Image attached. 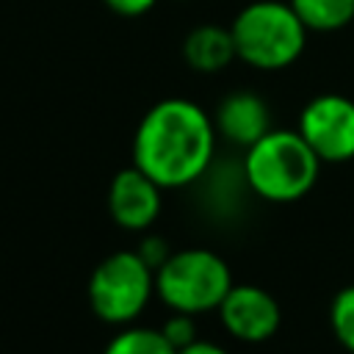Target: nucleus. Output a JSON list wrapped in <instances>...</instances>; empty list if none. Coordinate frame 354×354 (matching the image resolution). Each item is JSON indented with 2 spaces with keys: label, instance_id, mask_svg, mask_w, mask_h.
<instances>
[{
  "label": "nucleus",
  "instance_id": "nucleus-1",
  "mask_svg": "<svg viewBox=\"0 0 354 354\" xmlns=\"http://www.w3.org/2000/svg\"><path fill=\"white\" fill-rule=\"evenodd\" d=\"M216 138L213 116L202 105L185 97H166L136 127L133 166L160 188H183L210 169Z\"/></svg>",
  "mask_w": 354,
  "mask_h": 354
},
{
  "label": "nucleus",
  "instance_id": "nucleus-2",
  "mask_svg": "<svg viewBox=\"0 0 354 354\" xmlns=\"http://www.w3.org/2000/svg\"><path fill=\"white\" fill-rule=\"evenodd\" d=\"M235 55L252 69L277 72L296 64L310 30L288 0H252L230 22Z\"/></svg>",
  "mask_w": 354,
  "mask_h": 354
},
{
  "label": "nucleus",
  "instance_id": "nucleus-3",
  "mask_svg": "<svg viewBox=\"0 0 354 354\" xmlns=\"http://www.w3.org/2000/svg\"><path fill=\"white\" fill-rule=\"evenodd\" d=\"M321 158L299 130H268L243 155V180L268 202H296L318 180Z\"/></svg>",
  "mask_w": 354,
  "mask_h": 354
},
{
  "label": "nucleus",
  "instance_id": "nucleus-4",
  "mask_svg": "<svg viewBox=\"0 0 354 354\" xmlns=\"http://www.w3.org/2000/svg\"><path fill=\"white\" fill-rule=\"evenodd\" d=\"M230 288V266L210 249L171 252L155 271V293L169 310L177 313L199 315L207 310H218Z\"/></svg>",
  "mask_w": 354,
  "mask_h": 354
},
{
  "label": "nucleus",
  "instance_id": "nucleus-5",
  "mask_svg": "<svg viewBox=\"0 0 354 354\" xmlns=\"http://www.w3.org/2000/svg\"><path fill=\"white\" fill-rule=\"evenodd\" d=\"M88 304L105 324H127L141 315L155 293V268L138 252L108 254L88 277Z\"/></svg>",
  "mask_w": 354,
  "mask_h": 354
},
{
  "label": "nucleus",
  "instance_id": "nucleus-6",
  "mask_svg": "<svg viewBox=\"0 0 354 354\" xmlns=\"http://www.w3.org/2000/svg\"><path fill=\"white\" fill-rule=\"evenodd\" d=\"M301 138L321 158V163H343L354 158V100L343 94H318L301 113Z\"/></svg>",
  "mask_w": 354,
  "mask_h": 354
},
{
  "label": "nucleus",
  "instance_id": "nucleus-7",
  "mask_svg": "<svg viewBox=\"0 0 354 354\" xmlns=\"http://www.w3.org/2000/svg\"><path fill=\"white\" fill-rule=\"evenodd\" d=\"M218 318L232 337L243 343H263L279 329L282 313L266 288L232 285L218 304Z\"/></svg>",
  "mask_w": 354,
  "mask_h": 354
},
{
  "label": "nucleus",
  "instance_id": "nucleus-8",
  "mask_svg": "<svg viewBox=\"0 0 354 354\" xmlns=\"http://www.w3.org/2000/svg\"><path fill=\"white\" fill-rule=\"evenodd\" d=\"M160 185L138 166H127L113 174L108 185V210L122 230L141 232L152 227L160 213Z\"/></svg>",
  "mask_w": 354,
  "mask_h": 354
},
{
  "label": "nucleus",
  "instance_id": "nucleus-9",
  "mask_svg": "<svg viewBox=\"0 0 354 354\" xmlns=\"http://www.w3.org/2000/svg\"><path fill=\"white\" fill-rule=\"evenodd\" d=\"M213 124L218 138L246 149L271 130V111L260 94L249 88H238L221 97L213 113Z\"/></svg>",
  "mask_w": 354,
  "mask_h": 354
},
{
  "label": "nucleus",
  "instance_id": "nucleus-10",
  "mask_svg": "<svg viewBox=\"0 0 354 354\" xmlns=\"http://www.w3.org/2000/svg\"><path fill=\"white\" fill-rule=\"evenodd\" d=\"M235 41L230 25H216V22H202L191 28L183 39V61L202 75H213L227 69L235 61Z\"/></svg>",
  "mask_w": 354,
  "mask_h": 354
},
{
  "label": "nucleus",
  "instance_id": "nucleus-11",
  "mask_svg": "<svg viewBox=\"0 0 354 354\" xmlns=\"http://www.w3.org/2000/svg\"><path fill=\"white\" fill-rule=\"evenodd\" d=\"M310 33H337L354 22V0H288Z\"/></svg>",
  "mask_w": 354,
  "mask_h": 354
},
{
  "label": "nucleus",
  "instance_id": "nucleus-12",
  "mask_svg": "<svg viewBox=\"0 0 354 354\" xmlns=\"http://www.w3.org/2000/svg\"><path fill=\"white\" fill-rule=\"evenodd\" d=\"M102 354H177V348L163 337L160 329L149 326H133L119 332Z\"/></svg>",
  "mask_w": 354,
  "mask_h": 354
},
{
  "label": "nucleus",
  "instance_id": "nucleus-13",
  "mask_svg": "<svg viewBox=\"0 0 354 354\" xmlns=\"http://www.w3.org/2000/svg\"><path fill=\"white\" fill-rule=\"evenodd\" d=\"M329 326L343 348L354 354V285L343 288L329 307Z\"/></svg>",
  "mask_w": 354,
  "mask_h": 354
},
{
  "label": "nucleus",
  "instance_id": "nucleus-14",
  "mask_svg": "<svg viewBox=\"0 0 354 354\" xmlns=\"http://www.w3.org/2000/svg\"><path fill=\"white\" fill-rule=\"evenodd\" d=\"M160 332H163V337H166V340L180 351V348H185L188 343H194V340H196L194 315H191V313H177V310H171V315L163 321Z\"/></svg>",
  "mask_w": 354,
  "mask_h": 354
},
{
  "label": "nucleus",
  "instance_id": "nucleus-15",
  "mask_svg": "<svg viewBox=\"0 0 354 354\" xmlns=\"http://www.w3.org/2000/svg\"><path fill=\"white\" fill-rule=\"evenodd\" d=\"M102 6H105L108 11H113L116 17L133 19V17L149 14V11L158 6V0H102Z\"/></svg>",
  "mask_w": 354,
  "mask_h": 354
},
{
  "label": "nucleus",
  "instance_id": "nucleus-16",
  "mask_svg": "<svg viewBox=\"0 0 354 354\" xmlns=\"http://www.w3.org/2000/svg\"><path fill=\"white\" fill-rule=\"evenodd\" d=\"M136 252H138V254L144 257V263H147L149 268H155V271H158V268L163 266V260L171 254V252H169V246H166V241H160V238H155V235L144 238V241H141V246H138Z\"/></svg>",
  "mask_w": 354,
  "mask_h": 354
},
{
  "label": "nucleus",
  "instance_id": "nucleus-17",
  "mask_svg": "<svg viewBox=\"0 0 354 354\" xmlns=\"http://www.w3.org/2000/svg\"><path fill=\"white\" fill-rule=\"evenodd\" d=\"M177 354H227V348H221L218 343H210V340H194L185 348H180Z\"/></svg>",
  "mask_w": 354,
  "mask_h": 354
},
{
  "label": "nucleus",
  "instance_id": "nucleus-18",
  "mask_svg": "<svg viewBox=\"0 0 354 354\" xmlns=\"http://www.w3.org/2000/svg\"><path fill=\"white\" fill-rule=\"evenodd\" d=\"M174 3H188V0H174Z\"/></svg>",
  "mask_w": 354,
  "mask_h": 354
}]
</instances>
